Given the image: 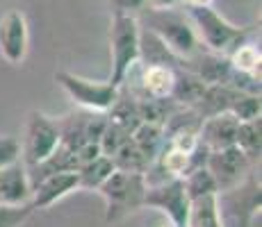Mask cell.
<instances>
[{
    "label": "cell",
    "mask_w": 262,
    "mask_h": 227,
    "mask_svg": "<svg viewBox=\"0 0 262 227\" xmlns=\"http://www.w3.org/2000/svg\"><path fill=\"white\" fill-rule=\"evenodd\" d=\"M133 143L137 145V150L146 157L148 164H153L155 157L160 155L164 145V132L160 125H150V123H142L133 134H130Z\"/></svg>",
    "instance_id": "obj_16"
},
{
    "label": "cell",
    "mask_w": 262,
    "mask_h": 227,
    "mask_svg": "<svg viewBox=\"0 0 262 227\" xmlns=\"http://www.w3.org/2000/svg\"><path fill=\"white\" fill-rule=\"evenodd\" d=\"M183 184H185L187 198L191 200V203H196V200H201V198H208V195H219L212 175H210V170L205 168V166L191 168L189 173L183 178Z\"/></svg>",
    "instance_id": "obj_19"
},
{
    "label": "cell",
    "mask_w": 262,
    "mask_h": 227,
    "mask_svg": "<svg viewBox=\"0 0 262 227\" xmlns=\"http://www.w3.org/2000/svg\"><path fill=\"white\" fill-rule=\"evenodd\" d=\"M144 207L162 211L173 227H189L191 200L187 198L183 180H167L160 184H150L144 195Z\"/></svg>",
    "instance_id": "obj_7"
},
{
    "label": "cell",
    "mask_w": 262,
    "mask_h": 227,
    "mask_svg": "<svg viewBox=\"0 0 262 227\" xmlns=\"http://www.w3.org/2000/svg\"><path fill=\"white\" fill-rule=\"evenodd\" d=\"M114 170H117L114 161L110 157H105V155H98V157H94L92 161L82 164L78 170H75V173H78V189L98 191L100 184H103Z\"/></svg>",
    "instance_id": "obj_15"
},
{
    "label": "cell",
    "mask_w": 262,
    "mask_h": 227,
    "mask_svg": "<svg viewBox=\"0 0 262 227\" xmlns=\"http://www.w3.org/2000/svg\"><path fill=\"white\" fill-rule=\"evenodd\" d=\"M260 132H262V123H260V118H255V120H244V123H239L237 134H235V145H237L253 164L260 161V150H262Z\"/></svg>",
    "instance_id": "obj_18"
},
{
    "label": "cell",
    "mask_w": 262,
    "mask_h": 227,
    "mask_svg": "<svg viewBox=\"0 0 262 227\" xmlns=\"http://www.w3.org/2000/svg\"><path fill=\"white\" fill-rule=\"evenodd\" d=\"M21 161V141L16 136L0 134V170Z\"/></svg>",
    "instance_id": "obj_23"
},
{
    "label": "cell",
    "mask_w": 262,
    "mask_h": 227,
    "mask_svg": "<svg viewBox=\"0 0 262 227\" xmlns=\"http://www.w3.org/2000/svg\"><path fill=\"white\" fill-rule=\"evenodd\" d=\"M30 216V205H0V227H21Z\"/></svg>",
    "instance_id": "obj_22"
},
{
    "label": "cell",
    "mask_w": 262,
    "mask_h": 227,
    "mask_svg": "<svg viewBox=\"0 0 262 227\" xmlns=\"http://www.w3.org/2000/svg\"><path fill=\"white\" fill-rule=\"evenodd\" d=\"M219 214H228L242 227H251L253 218L260 214V178L255 170L239 186L216 195Z\"/></svg>",
    "instance_id": "obj_9"
},
{
    "label": "cell",
    "mask_w": 262,
    "mask_h": 227,
    "mask_svg": "<svg viewBox=\"0 0 262 227\" xmlns=\"http://www.w3.org/2000/svg\"><path fill=\"white\" fill-rule=\"evenodd\" d=\"M30 50V25L21 9H12L0 18V55L7 64L25 62Z\"/></svg>",
    "instance_id": "obj_10"
},
{
    "label": "cell",
    "mask_w": 262,
    "mask_h": 227,
    "mask_svg": "<svg viewBox=\"0 0 262 227\" xmlns=\"http://www.w3.org/2000/svg\"><path fill=\"white\" fill-rule=\"evenodd\" d=\"M180 0H148L150 9H173Z\"/></svg>",
    "instance_id": "obj_25"
},
{
    "label": "cell",
    "mask_w": 262,
    "mask_h": 227,
    "mask_svg": "<svg viewBox=\"0 0 262 227\" xmlns=\"http://www.w3.org/2000/svg\"><path fill=\"white\" fill-rule=\"evenodd\" d=\"M62 132H59V123L53 116L32 109L25 120V132L21 141V161L25 168L39 166L46 161L55 150L59 148Z\"/></svg>",
    "instance_id": "obj_5"
},
{
    "label": "cell",
    "mask_w": 262,
    "mask_h": 227,
    "mask_svg": "<svg viewBox=\"0 0 262 227\" xmlns=\"http://www.w3.org/2000/svg\"><path fill=\"white\" fill-rule=\"evenodd\" d=\"M55 82L64 89V93H67L82 112H94V114L110 112L121 93V89L114 87L112 82L87 80L75 73H69V70H57V73H55Z\"/></svg>",
    "instance_id": "obj_6"
},
{
    "label": "cell",
    "mask_w": 262,
    "mask_h": 227,
    "mask_svg": "<svg viewBox=\"0 0 262 227\" xmlns=\"http://www.w3.org/2000/svg\"><path fill=\"white\" fill-rule=\"evenodd\" d=\"M214 0H185L187 7H212Z\"/></svg>",
    "instance_id": "obj_26"
},
{
    "label": "cell",
    "mask_w": 262,
    "mask_h": 227,
    "mask_svg": "<svg viewBox=\"0 0 262 227\" xmlns=\"http://www.w3.org/2000/svg\"><path fill=\"white\" fill-rule=\"evenodd\" d=\"M146 30L158 34L167 48L178 59H191L201 53V43L196 39V32L191 28L189 18L178 14L176 9H150L146 14Z\"/></svg>",
    "instance_id": "obj_4"
},
{
    "label": "cell",
    "mask_w": 262,
    "mask_h": 227,
    "mask_svg": "<svg viewBox=\"0 0 262 227\" xmlns=\"http://www.w3.org/2000/svg\"><path fill=\"white\" fill-rule=\"evenodd\" d=\"M189 227H224L216 195H208V198H201L196 203H191Z\"/></svg>",
    "instance_id": "obj_20"
},
{
    "label": "cell",
    "mask_w": 262,
    "mask_h": 227,
    "mask_svg": "<svg viewBox=\"0 0 262 227\" xmlns=\"http://www.w3.org/2000/svg\"><path fill=\"white\" fill-rule=\"evenodd\" d=\"M255 166L258 164H253L237 145L208 153V159H205V168H208L210 175H212L219 193L239 186L242 182L255 170Z\"/></svg>",
    "instance_id": "obj_8"
},
{
    "label": "cell",
    "mask_w": 262,
    "mask_h": 227,
    "mask_svg": "<svg viewBox=\"0 0 262 227\" xmlns=\"http://www.w3.org/2000/svg\"><path fill=\"white\" fill-rule=\"evenodd\" d=\"M176 70L173 66L164 64H148L142 66L139 73V87L135 91H128L135 98H150V100H167L173 93L176 87Z\"/></svg>",
    "instance_id": "obj_12"
},
{
    "label": "cell",
    "mask_w": 262,
    "mask_h": 227,
    "mask_svg": "<svg viewBox=\"0 0 262 227\" xmlns=\"http://www.w3.org/2000/svg\"><path fill=\"white\" fill-rule=\"evenodd\" d=\"M114 7V12H121V14H133V12H139L148 5V0H110Z\"/></svg>",
    "instance_id": "obj_24"
},
{
    "label": "cell",
    "mask_w": 262,
    "mask_h": 227,
    "mask_svg": "<svg viewBox=\"0 0 262 227\" xmlns=\"http://www.w3.org/2000/svg\"><path fill=\"white\" fill-rule=\"evenodd\" d=\"M228 62L237 73H244V75H253V78H260V48L255 43H246L242 41L239 45H235L228 55Z\"/></svg>",
    "instance_id": "obj_17"
},
{
    "label": "cell",
    "mask_w": 262,
    "mask_h": 227,
    "mask_svg": "<svg viewBox=\"0 0 262 227\" xmlns=\"http://www.w3.org/2000/svg\"><path fill=\"white\" fill-rule=\"evenodd\" d=\"M260 112H262V100L260 95H253V93H239L233 98V103L228 105V112L233 118H237L239 123L244 120H255L260 118Z\"/></svg>",
    "instance_id": "obj_21"
},
{
    "label": "cell",
    "mask_w": 262,
    "mask_h": 227,
    "mask_svg": "<svg viewBox=\"0 0 262 227\" xmlns=\"http://www.w3.org/2000/svg\"><path fill=\"white\" fill-rule=\"evenodd\" d=\"M139 32L142 23L133 14L114 12L110 21V59H112V75L110 82L121 89L125 75L139 64Z\"/></svg>",
    "instance_id": "obj_1"
},
{
    "label": "cell",
    "mask_w": 262,
    "mask_h": 227,
    "mask_svg": "<svg viewBox=\"0 0 262 227\" xmlns=\"http://www.w3.org/2000/svg\"><path fill=\"white\" fill-rule=\"evenodd\" d=\"M187 18L196 32L199 43L216 55H228L235 45L246 41L249 30L230 23L212 7H187Z\"/></svg>",
    "instance_id": "obj_3"
},
{
    "label": "cell",
    "mask_w": 262,
    "mask_h": 227,
    "mask_svg": "<svg viewBox=\"0 0 262 227\" xmlns=\"http://www.w3.org/2000/svg\"><path fill=\"white\" fill-rule=\"evenodd\" d=\"M158 227H173V225H171V223H169V220H164V223H160Z\"/></svg>",
    "instance_id": "obj_27"
},
{
    "label": "cell",
    "mask_w": 262,
    "mask_h": 227,
    "mask_svg": "<svg viewBox=\"0 0 262 227\" xmlns=\"http://www.w3.org/2000/svg\"><path fill=\"white\" fill-rule=\"evenodd\" d=\"M32 184L23 161L0 170V205H30Z\"/></svg>",
    "instance_id": "obj_14"
},
{
    "label": "cell",
    "mask_w": 262,
    "mask_h": 227,
    "mask_svg": "<svg viewBox=\"0 0 262 227\" xmlns=\"http://www.w3.org/2000/svg\"><path fill=\"white\" fill-rule=\"evenodd\" d=\"M73 191H78V173H75V170L50 173L32 184L30 207H32V211L50 209L55 203L64 200L69 193H73Z\"/></svg>",
    "instance_id": "obj_11"
},
{
    "label": "cell",
    "mask_w": 262,
    "mask_h": 227,
    "mask_svg": "<svg viewBox=\"0 0 262 227\" xmlns=\"http://www.w3.org/2000/svg\"><path fill=\"white\" fill-rule=\"evenodd\" d=\"M146 189L148 184H146L144 173L114 170L98 189V193L105 200V223H119L128 214L142 209Z\"/></svg>",
    "instance_id": "obj_2"
},
{
    "label": "cell",
    "mask_w": 262,
    "mask_h": 227,
    "mask_svg": "<svg viewBox=\"0 0 262 227\" xmlns=\"http://www.w3.org/2000/svg\"><path fill=\"white\" fill-rule=\"evenodd\" d=\"M237 125H239V120L226 112L208 116V118H203V123L199 128V143L203 148H208L210 153L230 148V145H235Z\"/></svg>",
    "instance_id": "obj_13"
}]
</instances>
